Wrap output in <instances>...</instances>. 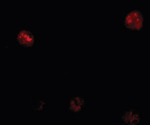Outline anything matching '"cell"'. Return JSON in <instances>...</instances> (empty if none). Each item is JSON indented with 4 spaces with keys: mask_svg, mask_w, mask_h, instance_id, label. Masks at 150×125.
Segmentation results:
<instances>
[{
    "mask_svg": "<svg viewBox=\"0 0 150 125\" xmlns=\"http://www.w3.org/2000/svg\"><path fill=\"white\" fill-rule=\"evenodd\" d=\"M84 106L83 98L80 97L72 98L69 102V110L72 112H80Z\"/></svg>",
    "mask_w": 150,
    "mask_h": 125,
    "instance_id": "277c9868",
    "label": "cell"
},
{
    "mask_svg": "<svg viewBox=\"0 0 150 125\" xmlns=\"http://www.w3.org/2000/svg\"><path fill=\"white\" fill-rule=\"evenodd\" d=\"M33 33L28 28H19L17 32L16 41L18 44L23 48H31L35 42Z\"/></svg>",
    "mask_w": 150,
    "mask_h": 125,
    "instance_id": "7a4b0ae2",
    "label": "cell"
},
{
    "mask_svg": "<svg viewBox=\"0 0 150 125\" xmlns=\"http://www.w3.org/2000/svg\"><path fill=\"white\" fill-rule=\"evenodd\" d=\"M122 119L125 124L128 125H137L140 122L139 115L133 110H128L123 112Z\"/></svg>",
    "mask_w": 150,
    "mask_h": 125,
    "instance_id": "3957f363",
    "label": "cell"
},
{
    "mask_svg": "<svg viewBox=\"0 0 150 125\" xmlns=\"http://www.w3.org/2000/svg\"><path fill=\"white\" fill-rule=\"evenodd\" d=\"M144 15L139 9L129 11L125 16L124 26L129 30L138 32L144 27Z\"/></svg>",
    "mask_w": 150,
    "mask_h": 125,
    "instance_id": "6da1fadb",
    "label": "cell"
}]
</instances>
